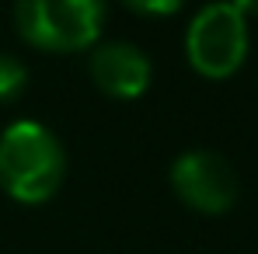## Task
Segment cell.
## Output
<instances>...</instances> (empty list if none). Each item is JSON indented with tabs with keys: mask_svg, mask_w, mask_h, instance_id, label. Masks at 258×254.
Listing matches in <instances>:
<instances>
[{
	"mask_svg": "<svg viewBox=\"0 0 258 254\" xmlns=\"http://www.w3.org/2000/svg\"><path fill=\"white\" fill-rule=\"evenodd\" d=\"M63 181V146L42 122H14L0 136V185L18 202H45Z\"/></svg>",
	"mask_w": 258,
	"mask_h": 254,
	"instance_id": "cell-1",
	"label": "cell"
},
{
	"mask_svg": "<svg viewBox=\"0 0 258 254\" xmlns=\"http://www.w3.org/2000/svg\"><path fill=\"white\" fill-rule=\"evenodd\" d=\"M105 21V0H18V35L35 49L77 52L98 42Z\"/></svg>",
	"mask_w": 258,
	"mask_h": 254,
	"instance_id": "cell-2",
	"label": "cell"
},
{
	"mask_svg": "<svg viewBox=\"0 0 258 254\" xmlns=\"http://www.w3.org/2000/svg\"><path fill=\"white\" fill-rule=\"evenodd\" d=\"M185 52H188L192 70L210 77V80H223V77L237 73V66L248 56V21H244V14L227 0L206 4L188 25Z\"/></svg>",
	"mask_w": 258,
	"mask_h": 254,
	"instance_id": "cell-3",
	"label": "cell"
},
{
	"mask_svg": "<svg viewBox=\"0 0 258 254\" xmlns=\"http://www.w3.org/2000/svg\"><path fill=\"white\" fill-rule=\"evenodd\" d=\"M171 188L185 206H192L196 212H210V216L227 212L241 192L234 167L213 150L181 153L171 167Z\"/></svg>",
	"mask_w": 258,
	"mask_h": 254,
	"instance_id": "cell-4",
	"label": "cell"
},
{
	"mask_svg": "<svg viewBox=\"0 0 258 254\" xmlns=\"http://www.w3.org/2000/svg\"><path fill=\"white\" fill-rule=\"evenodd\" d=\"M91 80L108 98H140L150 87V59L129 42H108L91 52Z\"/></svg>",
	"mask_w": 258,
	"mask_h": 254,
	"instance_id": "cell-5",
	"label": "cell"
},
{
	"mask_svg": "<svg viewBox=\"0 0 258 254\" xmlns=\"http://www.w3.org/2000/svg\"><path fill=\"white\" fill-rule=\"evenodd\" d=\"M25 84H28V70H25V63L14 59V56H4V52H0V105L14 101V98L25 91Z\"/></svg>",
	"mask_w": 258,
	"mask_h": 254,
	"instance_id": "cell-6",
	"label": "cell"
},
{
	"mask_svg": "<svg viewBox=\"0 0 258 254\" xmlns=\"http://www.w3.org/2000/svg\"><path fill=\"white\" fill-rule=\"evenodd\" d=\"M126 4L140 14H174L185 0H126Z\"/></svg>",
	"mask_w": 258,
	"mask_h": 254,
	"instance_id": "cell-7",
	"label": "cell"
},
{
	"mask_svg": "<svg viewBox=\"0 0 258 254\" xmlns=\"http://www.w3.org/2000/svg\"><path fill=\"white\" fill-rule=\"evenodd\" d=\"M230 4H234L244 18H248V14H258V0H230Z\"/></svg>",
	"mask_w": 258,
	"mask_h": 254,
	"instance_id": "cell-8",
	"label": "cell"
}]
</instances>
